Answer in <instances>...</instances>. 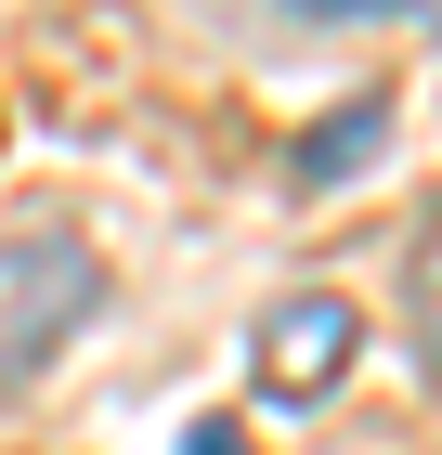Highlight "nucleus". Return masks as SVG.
I'll use <instances>...</instances> for the list:
<instances>
[{
    "mask_svg": "<svg viewBox=\"0 0 442 455\" xmlns=\"http://www.w3.org/2000/svg\"><path fill=\"white\" fill-rule=\"evenodd\" d=\"M92 313H104V260L78 235H52V221H39V235H0V403H13Z\"/></svg>",
    "mask_w": 442,
    "mask_h": 455,
    "instance_id": "f257e3e1",
    "label": "nucleus"
},
{
    "mask_svg": "<svg viewBox=\"0 0 442 455\" xmlns=\"http://www.w3.org/2000/svg\"><path fill=\"white\" fill-rule=\"evenodd\" d=\"M247 351H261V390H273V403H325L339 364L365 351V313H351L339 286H300V299H273V313H261Z\"/></svg>",
    "mask_w": 442,
    "mask_h": 455,
    "instance_id": "f03ea898",
    "label": "nucleus"
},
{
    "mask_svg": "<svg viewBox=\"0 0 442 455\" xmlns=\"http://www.w3.org/2000/svg\"><path fill=\"white\" fill-rule=\"evenodd\" d=\"M377 143H390V105H377V92H351V105H339V117H312V131H300V143H286V170H300V182H312V196H325V182H351V170H365Z\"/></svg>",
    "mask_w": 442,
    "mask_h": 455,
    "instance_id": "7ed1b4c3",
    "label": "nucleus"
},
{
    "mask_svg": "<svg viewBox=\"0 0 442 455\" xmlns=\"http://www.w3.org/2000/svg\"><path fill=\"white\" fill-rule=\"evenodd\" d=\"M416 339H430V364H442V209H430V235H416Z\"/></svg>",
    "mask_w": 442,
    "mask_h": 455,
    "instance_id": "20e7f679",
    "label": "nucleus"
},
{
    "mask_svg": "<svg viewBox=\"0 0 442 455\" xmlns=\"http://www.w3.org/2000/svg\"><path fill=\"white\" fill-rule=\"evenodd\" d=\"M182 455H261V443H247L235 417H196V429H182Z\"/></svg>",
    "mask_w": 442,
    "mask_h": 455,
    "instance_id": "39448f33",
    "label": "nucleus"
},
{
    "mask_svg": "<svg viewBox=\"0 0 442 455\" xmlns=\"http://www.w3.org/2000/svg\"><path fill=\"white\" fill-rule=\"evenodd\" d=\"M286 13H312V27H351V13H416V0H286Z\"/></svg>",
    "mask_w": 442,
    "mask_h": 455,
    "instance_id": "423d86ee",
    "label": "nucleus"
}]
</instances>
